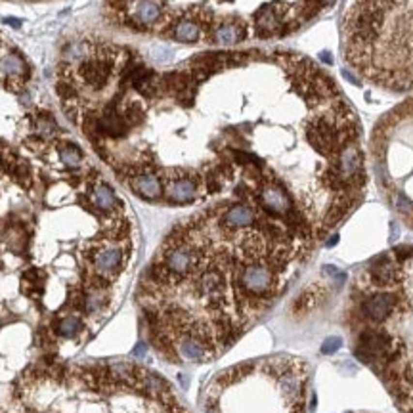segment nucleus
Returning a JSON list of instances; mask_svg holds the SVG:
<instances>
[{"label": "nucleus", "instance_id": "obj_1", "mask_svg": "<svg viewBox=\"0 0 413 413\" xmlns=\"http://www.w3.org/2000/svg\"><path fill=\"white\" fill-rule=\"evenodd\" d=\"M128 255H130V245H109V247H104L100 249L96 255H94V272L98 277L106 279V281H111L113 277H117L124 264L128 260Z\"/></svg>", "mask_w": 413, "mask_h": 413}, {"label": "nucleus", "instance_id": "obj_2", "mask_svg": "<svg viewBox=\"0 0 413 413\" xmlns=\"http://www.w3.org/2000/svg\"><path fill=\"white\" fill-rule=\"evenodd\" d=\"M199 195H201L199 182L189 176L170 178L163 186V199L170 205H189V203L197 201Z\"/></svg>", "mask_w": 413, "mask_h": 413}, {"label": "nucleus", "instance_id": "obj_3", "mask_svg": "<svg viewBox=\"0 0 413 413\" xmlns=\"http://www.w3.org/2000/svg\"><path fill=\"white\" fill-rule=\"evenodd\" d=\"M130 189L146 199V201H159L163 199V180L159 178V174L155 172H140L128 178Z\"/></svg>", "mask_w": 413, "mask_h": 413}, {"label": "nucleus", "instance_id": "obj_4", "mask_svg": "<svg viewBox=\"0 0 413 413\" xmlns=\"http://www.w3.org/2000/svg\"><path fill=\"white\" fill-rule=\"evenodd\" d=\"M111 63L104 58L100 60H90V61H84L80 65V73L84 75V78L94 86V88H104L111 76Z\"/></svg>", "mask_w": 413, "mask_h": 413}, {"label": "nucleus", "instance_id": "obj_5", "mask_svg": "<svg viewBox=\"0 0 413 413\" xmlns=\"http://www.w3.org/2000/svg\"><path fill=\"white\" fill-rule=\"evenodd\" d=\"M90 201L102 213H115L119 209V205H121L119 199H117V195H115V191L111 189V186H107L106 182H100V184H96L92 188V191H90Z\"/></svg>", "mask_w": 413, "mask_h": 413}, {"label": "nucleus", "instance_id": "obj_6", "mask_svg": "<svg viewBox=\"0 0 413 413\" xmlns=\"http://www.w3.org/2000/svg\"><path fill=\"white\" fill-rule=\"evenodd\" d=\"M0 73L8 76V80L12 84L14 82H21L27 75V65L17 54H6L0 60Z\"/></svg>", "mask_w": 413, "mask_h": 413}, {"label": "nucleus", "instance_id": "obj_7", "mask_svg": "<svg viewBox=\"0 0 413 413\" xmlns=\"http://www.w3.org/2000/svg\"><path fill=\"white\" fill-rule=\"evenodd\" d=\"M82 331V320L78 316H67L58 321L56 325V335L63 338H73Z\"/></svg>", "mask_w": 413, "mask_h": 413}, {"label": "nucleus", "instance_id": "obj_8", "mask_svg": "<svg viewBox=\"0 0 413 413\" xmlns=\"http://www.w3.org/2000/svg\"><path fill=\"white\" fill-rule=\"evenodd\" d=\"M60 159L67 167H78L82 163V151L73 144H63L60 146Z\"/></svg>", "mask_w": 413, "mask_h": 413}, {"label": "nucleus", "instance_id": "obj_9", "mask_svg": "<svg viewBox=\"0 0 413 413\" xmlns=\"http://www.w3.org/2000/svg\"><path fill=\"white\" fill-rule=\"evenodd\" d=\"M56 122L50 119V117H40L37 121V132L44 138H52L56 134Z\"/></svg>", "mask_w": 413, "mask_h": 413}, {"label": "nucleus", "instance_id": "obj_10", "mask_svg": "<svg viewBox=\"0 0 413 413\" xmlns=\"http://www.w3.org/2000/svg\"><path fill=\"white\" fill-rule=\"evenodd\" d=\"M340 346H342V340H340V338L329 337V338H325V342L321 344V352H323V354H333V352H337Z\"/></svg>", "mask_w": 413, "mask_h": 413}]
</instances>
